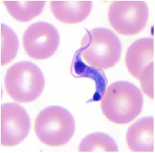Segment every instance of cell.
Returning a JSON list of instances; mask_svg holds the SVG:
<instances>
[{
  "label": "cell",
  "mask_w": 155,
  "mask_h": 153,
  "mask_svg": "<svg viewBox=\"0 0 155 153\" xmlns=\"http://www.w3.org/2000/svg\"><path fill=\"white\" fill-rule=\"evenodd\" d=\"M19 48L18 38L10 27L1 24V66L14 60Z\"/></svg>",
  "instance_id": "5bb4252c"
},
{
  "label": "cell",
  "mask_w": 155,
  "mask_h": 153,
  "mask_svg": "<svg viewBox=\"0 0 155 153\" xmlns=\"http://www.w3.org/2000/svg\"><path fill=\"white\" fill-rule=\"evenodd\" d=\"M13 18L22 23H28L42 13L45 1H2Z\"/></svg>",
  "instance_id": "7c38bea8"
},
{
  "label": "cell",
  "mask_w": 155,
  "mask_h": 153,
  "mask_svg": "<svg viewBox=\"0 0 155 153\" xmlns=\"http://www.w3.org/2000/svg\"><path fill=\"white\" fill-rule=\"evenodd\" d=\"M143 96L139 88L127 81H117L105 90L101 108L105 118L117 125L134 121L141 113Z\"/></svg>",
  "instance_id": "6da1fadb"
},
{
  "label": "cell",
  "mask_w": 155,
  "mask_h": 153,
  "mask_svg": "<svg viewBox=\"0 0 155 153\" xmlns=\"http://www.w3.org/2000/svg\"><path fill=\"white\" fill-rule=\"evenodd\" d=\"M92 1H51L50 8L58 21L65 24H77L87 18L91 12Z\"/></svg>",
  "instance_id": "30bf717a"
},
{
  "label": "cell",
  "mask_w": 155,
  "mask_h": 153,
  "mask_svg": "<svg viewBox=\"0 0 155 153\" xmlns=\"http://www.w3.org/2000/svg\"><path fill=\"white\" fill-rule=\"evenodd\" d=\"M154 45L153 38L139 39L131 43L126 53V66L140 84L154 81Z\"/></svg>",
  "instance_id": "ba28073f"
},
{
  "label": "cell",
  "mask_w": 155,
  "mask_h": 153,
  "mask_svg": "<svg viewBox=\"0 0 155 153\" xmlns=\"http://www.w3.org/2000/svg\"><path fill=\"white\" fill-rule=\"evenodd\" d=\"M34 129L37 139L44 145L60 147L72 139L75 121L69 110L59 106H50L37 115Z\"/></svg>",
  "instance_id": "277c9868"
},
{
  "label": "cell",
  "mask_w": 155,
  "mask_h": 153,
  "mask_svg": "<svg viewBox=\"0 0 155 153\" xmlns=\"http://www.w3.org/2000/svg\"><path fill=\"white\" fill-rule=\"evenodd\" d=\"M45 78L39 66L28 61L11 66L4 78V85L8 96L18 103H30L42 94Z\"/></svg>",
  "instance_id": "3957f363"
},
{
  "label": "cell",
  "mask_w": 155,
  "mask_h": 153,
  "mask_svg": "<svg viewBox=\"0 0 155 153\" xmlns=\"http://www.w3.org/2000/svg\"><path fill=\"white\" fill-rule=\"evenodd\" d=\"M149 8L142 0L114 1L108 8L110 25L119 34L133 37L138 34L147 26Z\"/></svg>",
  "instance_id": "5b68a950"
},
{
  "label": "cell",
  "mask_w": 155,
  "mask_h": 153,
  "mask_svg": "<svg viewBox=\"0 0 155 153\" xmlns=\"http://www.w3.org/2000/svg\"><path fill=\"white\" fill-rule=\"evenodd\" d=\"M154 117H143L133 123L126 134V142L132 152L154 151Z\"/></svg>",
  "instance_id": "9c48e42d"
},
{
  "label": "cell",
  "mask_w": 155,
  "mask_h": 153,
  "mask_svg": "<svg viewBox=\"0 0 155 153\" xmlns=\"http://www.w3.org/2000/svg\"><path fill=\"white\" fill-rule=\"evenodd\" d=\"M86 30L79 49L86 64L99 69L114 67L120 60L121 43L111 30L103 27Z\"/></svg>",
  "instance_id": "7a4b0ae2"
},
{
  "label": "cell",
  "mask_w": 155,
  "mask_h": 153,
  "mask_svg": "<svg viewBox=\"0 0 155 153\" xmlns=\"http://www.w3.org/2000/svg\"><path fill=\"white\" fill-rule=\"evenodd\" d=\"M70 72L74 78H88L95 82L96 91L94 95L91 99L86 101V104L101 100L108 84V80L102 69L86 65L81 59L79 50L75 52L73 57Z\"/></svg>",
  "instance_id": "8fae6325"
},
{
  "label": "cell",
  "mask_w": 155,
  "mask_h": 153,
  "mask_svg": "<svg viewBox=\"0 0 155 153\" xmlns=\"http://www.w3.org/2000/svg\"><path fill=\"white\" fill-rule=\"evenodd\" d=\"M60 42L57 29L46 22H37L30 25L23 36L24 50L35 60H45L51 57L56 53Z\"/></svg>",
  "instance_id": "8992f818"
},
{
  "label": "cell",
  "mask_w": 155,
  "mask_h": 153,
  "mask_svg": "<svg viewBox=\"0 0 155 153\" xmlns=\"http://www.w3.org/2000/svg\"><path fill=\"white\" fill-rule=\"evenodd\" d=\"M1 145L14 147L27 138L30 132V118L25 108L14 103L1 106Z\"/></svg>",
  "instance_id": "52a82bcc"
},
{
  "label": "cell",
  "mask_w": 155,
  "mask_h": 153,
  "mask_svg": "<svg viewBox=\"0 0 155 153\" xmlns=\"http://www.w3.org/2000/svg\"><path fill=\"white\" fill-rule=\"evenodd\" d=\"M78 151L83 152H118V146L111 136L104 133H93L84 137L79 143Z\"/></svg>",
  "instance_id": "4fadbf2b"
}]
</instances>
